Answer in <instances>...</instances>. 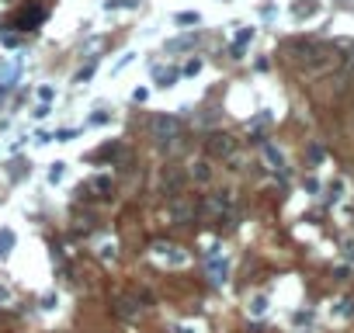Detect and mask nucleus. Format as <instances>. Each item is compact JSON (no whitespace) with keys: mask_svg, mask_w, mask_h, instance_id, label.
Segmentation results:
<instances>
[{"mask_svg":"<svg viewBox=\"0 0 354 333\" xmlns=\"http://www.w3.org/2000/svg\"><path fill=\"white\" fill-rule=\"evenodd\" d=\"M87 191L94 198H104V195H111V177H94L91 184H87Z\"/></svg>","mask_w":354,"mask_h":333,"instance_id":"obj_10","label":"nucleus"},{"mask_svg":"<svg viewBox=\"0 0 354 333\" xmlns=\"http://www.w3.org/2000/svg\"><path fill=\"white\" fill-rule=\"evenodd\" d=\"M94 70H98V63L91 59L87 66H80V70H77V77H73V83H83V80H91V77H94Z\"/></svg>","mask_w":354,"mask_h":333,"instance_id":"obj_15","label":"nucleus"},{"mask_svg":"<svg viewBox=\"0 0 354 333\" xmlns=\"http://www.w3.org/2000/svg\"><path fill=\"white\" fill-rule=\"evenodd\" d=\"M153 250H157V257H170V264H184V260H188V254H181V250L170 247V243H157Z\"/></svg>","mask_w":354,"mask_h":333,"instance_id":"obj_9","label":"nucleus"},{"mask_svg":"<svg viewBox=\"0 0 354 333\" xmlns=\"http://www.w3.org/2000/svg\"><path fill=\"white\" fill-rule=\"evenodd\" d=\"M49 111H52L49 104H39V108H35V118H45V115H49Z\"/></svg>","mask_w":354,"mask_h":333,"instance_id":"obj_29","label":"nucleus"},{"mask_svg":"<svg viewBox=\"0 0 354 333\" xmlns=\"http://www.w3.org/2000/svg\"><path fill=\"white\" fill-rule=\"evenodd\" d=\"M153 77H157V87H174V83H177V73H174V70H163V66L153 70Z\"/></svg>","mask_w":354,"mask_h":333,"instance_id":"obj_12","label":"nucleus"},{"mask_svg":"<svg viewBox=\"0 0 354 333\" xmlns=\"http://www.w3.org/2000/svg\"><path fill=\"white\" fill-rule=\"evenodd\" d=\"M150 129H153V139L160 146H177V139H181V122L174 115H157Z\"/></svg>","mask_w":354,"mask_h":333,"instance_id":"obj_1","label":"nucleus"},{"mask_svg":"<svg viewBox=\"0 0 354 333\" xmlns=\"http://www.w3.org/2000/svg\"><path fill=\"white\" fill-rule=\"evenodd\" d=\"M42 18H45V7H24V11H18L14 24H18V28H35Z\"/></svg>","mask_w":354,"mask_h":333,"instance_id":"obj_7","label":"nucleus"},{"mask_svg":"<svg viewBox=\"0 0 354 333\" xmlns=\"http://www.w3.org/2000/svg\"><path fill=\"white\" fill-rule=\"evenodd\" d=\"M264 160H268L275 170H281V167H285V157H281V149H278L275 142H264Z\"/></svg>","mask_w":354,"mask_h":333,"instance_id":"obj_11","label":"nucleus"},{"mask_svg":"<svg viewBox=\"0 0 354 333\" xmlns=\"http://www.w3.org/2000/svg\"><path fill=\"white\" fill-rule=\"evenodd\" d=\"M337 316H354V298H344V302H337Z\"/></svg>","mask_w":354,"mask_h":333,"instance_id":"obj_17","label":"nucleus"},{"mask_svg":"<svg viewBox=\"0 0 354 333\" xmlns=\"http://www.w3.org/2000/svg\"><path fill=\"white\" fill-rule=\"evenodd\" d=\"M191 177H195L198 184H209V180H212V170H209V163H195V167H191Z\"/></svg>","mask_w":354,"mask_h":333,"instance_id":"obj_13","label":"nucleus"},{"mask_svg":"<svg viewBox=\"0 0 354 333\" xmlns=\"http://www.w3.org/2000/svg\"><path fill=\"white\" fill-rule=\"evenodd\" d=\"M136 302H139V298H132V295H115V302H111V306H115V313L122 316V319H136V316H139Z\"/></svg>","mask_w":354,"mask_h":333,"instance_id":"obj_5","label":"nucleus"},{"mask_svg":"<svg viewBox=\"0 0 354 333\" xmlns=\"http://www.w3.org/2000/svg\"><path fill=\"white\" fill-rule=\"evenodd\" d=\"M63 174H66V163H52V167H49V180H52V184L63 180Z\"/></svg>","mask_w":354,"mask_h":333,"instance_id":"obj_18","label":"nucleus"},{"mask_svg":"<svg viewBox=\"0 0 354 333\" xmlns=\"http://www.w3.org/2000/svg\"><path fill=\"white\" fill-rule=\"evenodd\" d=\"M174 21L177 24H201V14H198V11H181Z\"/></svg>","mask_w":354,"mask_h":333,"instance_id":"obj_16","label":"nucleus"},{"mask_svg":"<svg viewBox=\"0 0 354 333\" xmlns=\"http://www.w3.org/2000/svg\"><path fill=\"white\" fill-rule=\"evenodd\" d=\"M184 180H188L184 170L170 163V167H163V170H160V191L174 201V198H181V191H184Z\"/></svg>","mask_w":354,"mask_h":333,"instance_id":"obj_2","label":"nucleus"},{"mask_svg":"<svg viewBox=\"0 0 354 333\" xmlns=\"http://www.w3.org/2000/svg\"><path fill=\"white\" fill-rule=\"evenodd\" d=\"M170 216H174L177 226H188V222L195 219V205H191V201H181V198H174V205H170Z\"/></svg>","mask_w":354,"mask_h":333,"instance_id":"obj_6","label":"nucleus"},{"mask_svg":"<svg viewBox=\"0 0 354 333\" xmlns=\"http://www.w3.org/2000/svg\"><path fill=\"white\" fill-rule=\"evenodd\" d=\"M111 122V115L108 111H98V115H91V125H108Z\"/></svg>","mask_w":354,"mask_h":333,"instance_id":"obj_21","label":"nucleus"},{"mask_svg":"<svg viewBox=\"0 0 354 333\" xmlns=\"http://www.w3.org/2000/svg\"><path fill=\"white\" fill-rule=\"evenodd\" d=\"M39 98H42V104H49V101L56 98V90L52 87H39Z\"/></svg>","mask_w":354,"mask_h":333,"instance_id":"obj_24","label":"nucleus"},{"mask_svg":"<svg viewBox=\"0 0 354 333\" xmlns=\"http://www.w3.org/2000/svg\"><path fill=\"white\" fill-rule=\"evenodd\" d=\"M198 70H201V59H188V66H184V73H188V77H195Z\"/></svg>","mask_w":354,"mask_h":333,"instance_id":"obj_23","label":"nucleus"},{"mask_svg":"<svg viewBox=\"0 0 354 333\" xmlns=\"http://www.w3.org/2000/svg\"><path fill=\"white\" fill-rule=\"evenodd\" d=\"M250 39H254V28H240V35H236V42H240V45H247Z\"/></svg>","mask_w":354,"mask_h":333,"instance_id":"obj_22","label":"nucleus"},{"mask_svg":"<svg viewBox=\"0 0 354 333\" xmlns=\"http://www.w3.org/2000/svg\"><path fill=\"white\" fill-rule=\"evenodd\" d=\"M73 136H77L73 129H63V132H56V136H52V139H59V142H66V139H73Z\"/></svg>","mask_w":354,"mask_h":333,"instance_id":"obj_27","label":"nucleus"},{"mask_svg":"<svg viewBox=\"0 0 354 333\" xmlns=\"http://www.w3.org/2000/svg\"><path fill=\"white\" fill-rule=\"evenodd\" d=\"M309 160L319 163V160H323V146H313V149H309Z\"/></svg>","mask_w":354,"mask_h":333,"instance_id":"obj_28","label":"nucleus"},{"mask_svg":"<svg viewBox=\"0 0 354 333\" xmlns=\"http://www.w3.org/2000/svg\"><path fill=\"white\" fill-rule=\"evenodd\" d=\"M11 247H14V229H0V257L11 254Z\"/></svg>","mask_w":354,"mask_h":333,"instance_id":"obj_14","label":"nucleus"},{"mask_svg":"<svg viewBox=\"0 0 354 333\" xmlns=\"http://www.w3.org/2000/svg\"><path fill=\"white\" fill-rule=\"evenodd\" d=\"M201 208H205V212H212V216H226V212H229V208H233V198L226 195V191H222V195H209L205 198V201H201Z\"/></svg>","mask_w":354,"mask_h":333,"instance_id":"obj_4","label":"nucleus"},{"mask_svg":"<svg viewBox=\"0 0 354 333\" xmlns=\"http://www.w3.org/2000/svg\"><path fill=\"white\" fill-rule=\"evenodd\" d=\"M132 56H136V52H125V56L118 59V66H115V73H118V70H125V66H129V63H132Z\"/></svg>","mask_w":354,"mask_h":333,"instance_id":"obj_25","label":"nucleus"},{"mask_svg":"<svg viewBox=\"0 0 354 333\" xmlns=\"http://www.w3.org/2000/svg\"><path fill=\"white\" fill-rule=\"evenodd\" d=\"M205 149H209V157H229L236 149V142L229 132H212V136L205 139Z\"/></svg>","mask_w":354,"mask_h":333,"instance_id":"obj_3","label":"nucleus"},{"mask_svg":"<svg viewBox=\"0 0 354 333\" xmlns=\"http://www.w3.org/2000/svg\"><path fill=\"white\" fill-rule=\"evenodd\" d=\"M316 11H319V4H316V0H295L292 4V18H313Z\"/></svg>","mask_w":354,"mask_h":333,"instance_id":"obj_8","label":"nucleus"},{"mask_svg":"<svg viewBox=\"0 0 354 333\" xmlns=\"http://www.w3.org/2000/svg\"><path fill=\"white\" fill-rule=\"evenodd\" d=\"M191 35H188V39H174V42H167V49H170V52H177V49H188V45H191Z\"/></svg>","mask_w":354,"mask_h":333,"instance_id":"obj_20","label":"nucleus"},{"mask_svg":"<svg viewBox=\"0 0 354 333\" xmlns=\"http://www.w3.org/2000/svg\"><path fill=\"white\" fill-rule=\"evenodd\" d=\"M209 271H212V281H226V260H222V264H212Z\"/></svg>","mask_w":354,"mask_h":333,"instance_id":"obj_19","label":"nucleus"},{"mask_svg":"<svg viewBox=\"0 0 354 333\" xmlns=\"http://www.w3.org/2000/svg\"><path fill=\"white\" fill-rule=\"evenodd\" d=\"M250 309H254V313L260 316V313H264V309H268V298H254V306H250Z\"/></svg>","mask_w":354,"mask_h":333,"instance_id":"obj_26","label":"nucleus"}]
</instances>
